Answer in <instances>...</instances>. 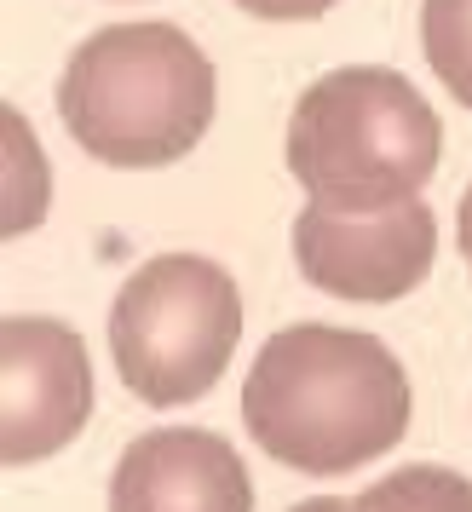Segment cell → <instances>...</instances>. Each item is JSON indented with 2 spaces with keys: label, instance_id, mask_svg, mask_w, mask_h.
<instances>
[{
  "label": "cell",
  "instance_id": "1",
  "mask_svg": "<svg viewBox=\"0 0 472 512\" xmlns=\"http://www.w3.org/2000/svg\"><path fill=\"white\" fill-rule=\"evenodd\" d=\"M248 438L283 466L334 478L386 455L409 426V374L380 334L294 323L271 334L242 386Z\"/></svg>",
  "mask_w": 472,
  "mask_h": 512
},
{
  "label": "cell",
  "instance_id": "2",
  "mask_svg": "<svg viewBox=\"0 0 472 512\" xmlns=\"http://www.w3.org/2000/svg\"><path fill=\"white\" fill-rule=\"evenodd\" d=\"M70 139L110 167H167L213 121V64L179 24H116L87 35L58 81Z\"/></svg>",
  "mask_w": 472,
  "mask_h": 512
},
{
  "label": "cell",
  "instance_id": "3",
  "mask_svg": "<svg viewBox=\"0 0 472 512\" xmlns=\"http://www.w3.org/2000/svg\"><path fill=\"white\" fill-rule=\"evenodd\" d=\"M444 156V121L415 81L380 64L317 75L288 121V173L311 202L329 208H392L421 196Z\"/></svg>",
  "mask_w": 472,
  "mask_h": 512
},
{
  "label": "cell",
  "instance_id": "4",
  "mask_svg": "<svg viewBox=\"0 0 472 512\" xmlns=\"http://www.w3.org/2000/svg\"><path fill=\"white\" fill-rule=\"evenodd\" d=\"M242 340V294L202 254H162L121 282L110 305V357L121 386L156 409L219 386Z\"/></svg>",
  "mask_w": 472,
  "mask_h": 512
},
{
  "label": "cell",
  "instance_id": "5",
  "mask_svg": "<svg viewBox=\"0 0 472 512\" xmlns=\"http://www.w3.org/2000/svg\"><path fill=\"white\" fill-rule=\"evenodd\" d=\"M432 259H438V225L421 196L369 213L306 202L294 219V265L311 288H323L334 300H403L426 282Z\"/></svg>",
  "mask_w": 472,
  "mask_h": 512
},
{
  "label": "cell",
  "instance_id": "6",
  "mask_svg": "<svg viewBox=\"0 0 472 512\" xmlns=\"http://www.w3.org/2000/svg\"><path fill=\"white\" fill-rule=\"evenodd\" d=\"M0 455L35 466L58 455L93 415V357L87 340L58 317L0 323Z\"/></svg>",
  "mask_w": 472,
  "mask_h": 512
},
{
  "label": "cell",
  "instance_id": "7",
  "mask_svg": "<svg viewBox=\"0 0 472 512\" xmlns=\"http://www.w3.org/2000/svg\"><path fill=\"white\" fill-rule=\"evenodd\" d=\"M110 512H254V478L219 432L162 426L121 449Z\"/></svg>",
  "mask_w": 472,
  "mask_h": 512
},
{
  "label": "cell",
  "instance_id": "8",
  "mask_svg": "<svg viewBox=\"0 0 472 512\" xmlns=\"http://www.w3.org/2000/svg\"><path fill=\"white\" fill-rule=\"evenodd\" d=\"M352 512H472V478L455 466H398L363 489Z\"/></svg>",
  "mask_w": 472,
  "mask_h": 512
},
{
  "label": "cell",
  "instance_id": "9",
  "mask_svg": "<svg viewBox=\"0 0 472 512\" xmlns=\"http://www.w3.org/2000/svg\"><path fill=\"white\" fill-rule=\"evenodd\" d=\"M421 52L432 75L472 110V0H421Z\"/></svg>",
  "mask_w": 472,
  "mask_h": 512
},
{
  "label": "cell",
  "instance_id": "10",
  "mask_svg": "<svg viewBox=\"0 0 472 512\" xmlns=\"http://www.w3.org/2000/svg\"><path fill=\"white\" fill-rule=\"evenodd\" d=\"M236 6L254 12V18H271V24H306V18L334 12L340 0H236Z\"/></svg>",
  "mask_w": 472,
  "mask_h": 512
},
{
  "label": "cell",
  "instance_id": "11",
  "mask_svg": "<svg viewBox=\"0 0 472 512\" xmlns=\"http://www.w3.org/2000/svg\"><path fill=\"white\" fill-rule=\"evenodd\" d=\"M455 225H461V254H467V271H472V185L461 196V213H455Z\"/></svg>",
  "mask_w": 472,
  "mask_h": 512
},
{
  "label": "cell",
  "instance_id": "12",
  "mask_svg": "<svg viewBox=\"0 0 472 512\" xmlns=\"http://www.w3.org/2000/svg\"><path fill=\"white\" fill-rule=\"evenodd\" d=\"M294 512H352V501H334V495H317V501H300Z\"/></svg>",
  "mask_w": 472,
  "mask_h": 512
}]
</instances>
